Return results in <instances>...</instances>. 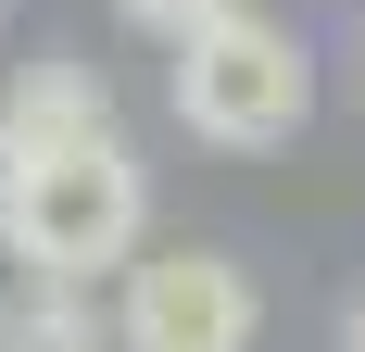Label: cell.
<instances>
[{"mask_svg": "<svg viewBox=\"0 0 365 352\" xmlns=\"http://www.w3.org/2000/svg\"><path fill=\"white\" fill-rule=\"evenodd\" d=\"M113 13H126L139 38H164V51H177V38H202L215 13H240V0H113Z\"/></svg>", "mask_w": 365, "mask_h": 352, "instance_id": "obj_6", "label": "cell"}, {"mask_svg": "<svg viewBox=\"0 0 365 352\" xmlns=\"http://www.w3.org/2000/svg\"><path fill=\"white\" fill-rule=\"evenodd\" d=\"M302 113H315V51H302L277 13H215L202 38H177V126L215 151H277L302 139Z\"/></svg>", "mask_w": 365, "mask_h": 352, "instance_id": "obj_2", "label": "cell"}, {"mask_svg": "<svg viewBox=\"0 0 365 352\" xmlns=\"http://www.w3.org/2000/svg\"><path fill=\"white\" fill-rule=\"evenodd\" d=\"M0 139L26 151H88V139H126V126H113V76L101 63H26L13 76V101H0Z\"/></svg>", "mask_w": 365, "mask_h": 352, "instance_id": "obj_4", "label": "cell"}, {"mask_svg": "<svg viewBox=\"0 0 365 352\" xmlns=\"http://www.w3.org/2000/svg\"><path fill=\"white\" fill-rule=\"evenodd\" d=\"M0 252L26 277H63V289H101L151 252V176L126 139H88V151H38L13 214H0Z\"/></svg>", "mask_w": 365, "mask_h": 352, "instance_id": "obj_1", "label": "cell"}, {"mask_svg": "<svg viewBox=\"0 0 365 352\" xmlns=\"http://www.w3.org/2000/svg\"><path fill=\"white\" fill-rule=\"evenodd\" d=\"M13 189H26V151H13V139H0V214H13Z\"/></svg>", "mask_w": 365, "mask_h": 352, "instance_id": "obj_7", "label": "cell"}, {"mask_svg": "<svg viewBox=\"0 0 365 352\" xmlns=\"http://www.w3.org/2000/svg\"><path fill=\"white\" fill-rule=\"evenodd\" d=\"M252 327H264L252 277L202 239H164L113 277V352H252Z\"/></svg>", "mask_w": 365, "mask_h": 352, "instance_id": "obj_3", "label": "cell"}, {"mask_svg": "<svg viewBox=\"0 0 365 352\" xmlns=\"http://www.w3.org/2000/svg\"><path fill=\"white\" fill-rule=\"evenodd\" d=\"M353 63H365V51H353Z\"/></svg>", "mask_w": 365, "mask_h": 352, "instance_id": "obj_9", "label": "cell"}, {"mask_svg": "<svg viewBox=\"0 0 365 352\" xmlns=\"http://www.w3.org/2000/svg\"><path fill=\"white\" fill-rule=\"evenodd\" d=\"M0 352H113V315L63 277H13L0 289Z\"/></svg>", "mask_w": 365, "mask_h": 352, "instance_id": "obj_5", "label": "cell"}, {"mask_svg": "<svg viewBox=\"0 0 365 352\" xmlns=\"http://www.w3.org/2000/svg\"><path fill=\"white\" fill-rule=\"evenodd\" d=\"M353 352H365V302H353Z\"/></svg>", "mask_w": 365, "mask_h": 352, "instance_id": "obj_8", "label": "cell"}]
</instances>
